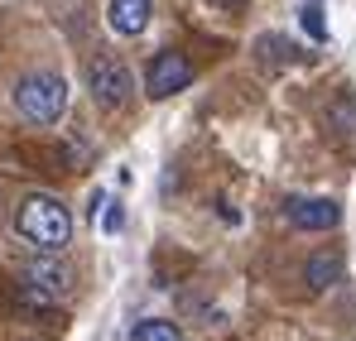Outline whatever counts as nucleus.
Listing matches in <instances>:
<instances>
[{
	"instance_id": "423d86ee",
	"label": "nucleus",
	"mask_w": 356,
	"mask_h": 341,
	"mask_svg": "<svg viewBox=\"0 0 356 341\" xmlns=\"http://www.w3.org/2000/svg\"><path fill=\"white\" fill-rule=\"evenodd\" d=\"M284 222L294 231H337L342 202L337 197H284Z\"/></svg>"
},
{
	"instance_id": "39448f33",
	"label": "nucleus",
	"mask_w": 356,
	"mask_h": 341,
	"mask_svg": "<svg viewBox=\"0 0 356 341\" xmlns=\"http://www.w3.org/2000/svg\"><path fill=\"white\" fill-rule=\"evenodd\" d=\"M87 87H92V97L106 111H120L130 101V92H135V77H130V67L116 53H102V58H92V67H87Z\"/></svg>"
},
{
	"instance_id": "f8f14e48",
	"label": "nucleus",
	"mask_w": 356,
	"mask_h": 341,
	"mask_svg": "<svg viewBox=\"0 0 356 341\" xmlns=\"http://www.w3.org/2000/svg\"><path fill=\"white\" fill-rule=\"evenodd\" d=\"M255 53L265 63H294V44H284L280 34H265V39H255Z\"/></svg>"
},
{
	"instance_id": "7ed1b4c3",
	"label": "nucleus",
	"mask_w": 356,
	"mask_h": 341,
	"mask_svg": "<svg viewBox=\"0 0 356 341\" xmlns=\"http://www.w3.org/2000/svg\"><path fill=\"white\" fill-rule=\"evenodd\" d=\"M72 288V269H67V260L58 255H49V250H39V260H29L24 269H19V293L29 298V303H54Z\"/></svg>"
},
{
	"instance_id": "ddd939ff",
	"label": "nucleus",
	"mask_w": 356,
	"mask_h": 341,
	"mask_svg": "<svg viewBox=\"0 0 356 341\" xmlns=\"http://www.w3.org/2000/svg\"><path fill=\"white\" fill-rule=\"evenodd\" d=\"M217 5H241V0H217Z\"/></svg>"
},
{
	"instance_id": "f03ea898",
	"label": "nucleus",
	"mask_w": 356,
	"mask_h": 341,
	"mask_svg": "<svg viewBox=\"0 0 356 341\" xmlns=\"http://www.w3.org/2000/svg\"><path fill=\"white\" fill-rule=\"evenodd\" d=\"M15 111L24 115L29 125H39V130H49V125H58L63 111H67V77L63 72H24L19 82H15Z\"/></svg>"
},
{
	"instance_id": "f257e3e1",
	"label": "nucleus",
	"mask_w": 356,
	"mask_h": 341,
	"mask_svg": "<svg viewBox=\"0 0 356 341\" xmlns=\"http://www.w3.org/2000/svg\"><path fill=\"white\" fill-rule=\"evenodd\" d=\"M15 231H19L34 250L63 255V250H67V240H72V212L63 207L58 197L34 192V197H24V202H19V212H15Z\"/></svg>"
},
{
	"instance_id": "20e7f679",
	"label": "nucleus",
	"mask_w": 356,
	"mask_h": 341,
	"mask_svg": "<svg viewBox=\"0 0 356 341\" xmlns=\"http://www.w3.org/2000/svg\"><path fill=\"white\" fill-rule=\"evenodd\" d=\"M188 87H193V63H188V53L164 49V53L149 58V67H145V97L149 101H169V97L188 92Z\"/></svg>"
},
{
	"instance_id": "9b49d317",
	"label": "nucleus",
	"mask_w": 356,
	"mask_h": 341,
	"mask_svg": "<svg viewBox=\"0 0 356 341\" xmlns=\"http://www.w3.org/2000/svg\"><path fill=\"white\" fill-rule=\"evenodd\" d=\"M327 125H332L337 135H356V106H352V97H337V101H332Z\"/></svg>"
},
{
	"instance_id": "1a4fd4ad",
	"label": "nucleus",
	"mask_w": 356,
	"mask_h": 341,
	"mask_svg": "<svg viewBox=\"0 0 356 341\" xmlns=\"http://www.w3.org/2000/svg\"><path fill=\"white\" fill-rule=\"evenodd\" d=\"M130 341H188V337L178 332V322H169V317H140Z\"/></svg>"
},
{
	"instance_id": "9d476101",
	"label": "nucleus",
	"mask_w": 356,
	"mask_h": 341,
	"mask_svg": "<svg viewBox=\"0 0 356 341\" xmlns=\"http://www.w3.org/2000/svg\"><path fill=\"white\" fill-rule=\"evenodd\" d=\"M298 24H303V34H308L313 44H323V39H327V24H323V0H303V5H298Z\"/></svg>"
},
{
	"instance_id": "6e6552de",
	"label": "nucleus",
	"mask_w": 356,
	"mask_h": 341,
	"mask_svg": "<svg viewBox=\"0 0 356 341\" xmlns=\"http://www.w3.org/2000/svg\"><path fill=\"white\" fill-rule=\"evenodd\" d=\"M342 269H347V260H342L337 250H318V255H308V265H303V284L323 293V288L342 284Z\"/></svg>"
},
{
	"instance_id": "0eeeda50",
	"label": "nucleus",
	"mask_w": 356,
	"mask_h": 341,
	"mask_svg": "<svg viewBox=\"0 0 356 341\" xmlns=\"http://www.w3.org/2000/svg\"><path fill=\"white\" fill-rule=\"evenodd\" d=\"M149 15H154V0H106V24L120 39H140L149 29Z\"/></svg>"
}]
</instances>
